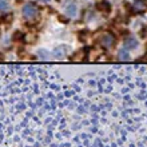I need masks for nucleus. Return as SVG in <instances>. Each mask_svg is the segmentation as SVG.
Returning <instances> with one entry per match:
<instances>
[{
	"mask_svg": "<svg viewBox=\"0 0 147 147\" xmlns=\"http://www.w3.org/2000/svg\"><path fill=\"white\" fill-rule=\"evenodd\" d=\"M38 5H36L35 3H32V1H30V3H27L26 5L23 7V16L26 18L27 20H32L35 19L36 15H38Z\"/></svg>",
	"mask_w": 147,
	"mask_h": 147,
	"instance_id": "obj_1",
	"label": "nucleus"
},
{
	"mask_svg": "<svg viewBox=\"0 0 147 147\" xmlns=\"http://www.w3.org/2000/svg\"><path fill=\"white\" fill-rule=\"evenodd\" d=\"M99 43H100V46L103 48H110V47L115 44V39L112 38V35H110V34H103L99 38Z\"/></svg>",
	"mask_w": 147,
	"mask_h": 147,
	"instance_id": "obj_2",
	"label": "nucleus"
},
{
	"mask_svg": "<svg viewBox=\"0 0 147 147\" xmlns=\"http://www.w3.org/2000/svg\"><path fill=\"white\" fill-rule=\"evenodd\" d=\"M96 8L99 11L105 12V13H110V12H111V4H110L109 1H106V0L99 1V3L96 4Z\"/></svg>",
	"mask_w": 147,
	"mask_h": 147,
	"instance_id": "obj_3",
	"label": "nucleus"
},
{
	"mask_svg": "<svg viewBox=\"0 0 147 147\" xmlns=\"http://www.w3.org/2000/svg\"><path fill=\"white\" fill-rule=\"evenodd\" d=\"M138 47V40L135 38H127L124 40V48L126 50H134Z\"/></svg>",
	"mask_w": 147,
	"mask_h": 147,
	"instance_id": "obj_4",
	"label": "nucleus"
},
{
	"mask_svg": "<svg viewBox=\"0 0 147 147\" xmlns=\"http://www.w3.org/2000/svg\"><path fill=\"white\" fill-rule=\"evenodd\" d=\"M76 12H78V8L75 4H70V5L66 8V13L68 18H70V16L71 18H75V16H76Z\"/></svg>",
	"mask_w": 147,
	"mask_h": 147,
	"instance_id": "obj_5",
	"label": "nucleus"
},
{
	"mask_svg": "<svg viewBox=\"0 0 147 147\" xmlns=\"http://www.w3.org/2000/svg\"><path fill=\"white\" fill-rule=\"evenodd\" d=\"M119 56H118V59L119 60H130V54H128L127 51H119Z\"/></svg>",
	"mask_w": 147,
	"mask_h": 147,
	"instance_id": "obj_6",
	"label": "nucleus"
},
{
	"mask_svg": "<svg viewBox=\"0 0 147 147\" xmlns=\"http://www.w3.org/2000/svg\"><path fill=\"white\" fill-rule=\"evenodd\" d=\"M134 5L138 9H143L146 7V0H134Z\"/></svg>",
	"mask_w": 147,
	"mask_h": 147,
	"instance_id": "obj_7",
	"label": "nucleus"
},
{
	"mask_svg": "<svg viewBox=\"0 0 147 147\" xmlns=\"http://www.w3.org/2000/svg\"><path fill=\"white\" fill-rule=\"evenodd\" d=\"M13 40H19V42L24 40V34H22V32H18V31H16L15 34H13Z\"/></svg>",
	"mask_w": 147,
	"mask_h": 147,
	"instance_id": "obj_8",
	"label": "nucleus"
},
{
	"mask_svg": "<svg viewBox=\"0 0 147 147\" xmlns=\"http://www.w3.org/2000/svg\"><path fill=\"white\" fill-rule=\"evenodd\" d=\"M8 1L7 0H0V11H7Z\"/></svg>",
	"mask_w": 147,
	"mask_h": 147,
	"instance_id": "obj_9",
	"label": "nucleus"
},
{
	"mask_svg": "<svg viewBox=\"0 0 147 147\" xmlns=\"http://www.w3.org/2000/svg\"><path fill=\"white\" fill-rule=\"evenodd\" d=\"M58 20H59V22H62V23H64V24H67V23H68V16L59 15L58 16Z\"/></svg>",
	"mask_w": 147,
	"mask_h": 147,
	"instance_id": "obj_10",
	"label": "nucleus"
},
{
	"mask_svg": "<svg viewBox=\"0 0 147 147\" xmlns=\"http://www.w3.org/2000/svg\"><path fill=\"white\" fill-rule=\"evenodd\" d=\"M40 1H44V3H47V1H50V0H40Z\"/></svg>",
	"mask_w": 147,
	"mask_h": 147,
	"instance_id": "obj_11",
	"label": "nucleus"
},
{
	"mask_svg": "<svg viewBox=\"0 0 147 147\" xmlns=\"http://www.w3.org/2000/svg\"><path fill=\"white\" fill-rule=\"evenodd\" d=\"M0 60H3V56H1V54H0Z\"/></svg>",
	"mask_w": 147,
	"mask_h": 147,
	"instance_id": "obj_12",
	"label": "nucleus"
}]
</instances>
